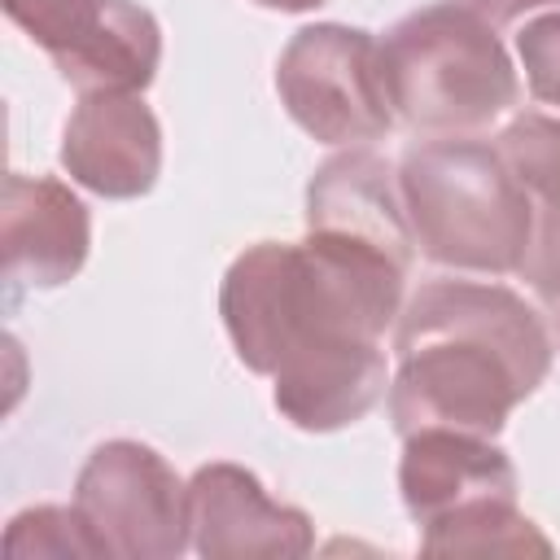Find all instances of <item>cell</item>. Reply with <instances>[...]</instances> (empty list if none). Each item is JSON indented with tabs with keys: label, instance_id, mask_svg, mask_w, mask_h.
I'll return each mask as SVG.
<instances>
[{
	"label": "cell",
	"instance_id": "16",
	"mask_svg": "<svg viewBox=\"0 0 560 560\" xmlns=\"http://www.w3.org/2000/svg\"><path fill=\"white\" fill-rule=\"evenodd\" d=\"M4 551L18 556V560H31V556H101L92 529L83 525L79 508H57V503H39V508H26L9 521L4 529Z\"/></svg>",
	"mask_w": 560,
	"mask_h": 560
},
{
	"label": "cell",
	"instance_id": "4",
	"mask_svg": "<svg viewBox=\"0 0 560 560\" xmlns=\"http://www.w3.org/2000/svg\"><path fill=\"white\" fill-rule=\"evenodd\" d=\"M394 118L424 136H477L516 105V70L494 26L459 0H438L381 39Z\"/></svg>",
	"mask_w": 560,
	"mask_h": 560
},
{
	"label": "cell",
	"instance_id": "1",
	"mask_svg": "<svg viewBox=\"0 0 560 560\" xmlns=\"http://www.w3.org/2000/svg\"><path fill=\"white\" fill-rule=\"evenodd\" d=\"M551 332L512 289L486 280H429L394 324L398 372L389 376L394 429H459L494 438L547 381Z\"/></svg>",
	"mask_w": 560,
	"mask_h": 560
},
{
	"label": "cell",
	"instance_id": "15",
	"mask_svg": "<svg viewBox=\"0 0 560 560\" xmlns=\"http://www.w3.org/2000/svg\"><path fill=\"white\" fill-rule=\"evenodd\" d=\"M494 144L529 197H538L542 206H560V118L534 109L516 114Z\"/></svg>",
	"mask_w": 560,
	"mask_h": 560
},
{
	"label": "cell",
	"instance_id": "13",
	"mask_svg": "<svg viewBox=\"0 0 560 560\" xmlns=\"http://www.w3.org/2000/svg\"><path fill=\"white\" fill-rule=\"evenodd\" d=\"M276 411L306 433H332L363 420L389 394V363L381 341H337L298 354L276 376Z\"/></svg>",
	"mask_w": 560,
	"mask_h": 560
},
{
	"label": "cell",
	"instance_id": "21",
	"mask_svg": "<svg viewBox=\"0 0 560 560\" xmlns=\"http://www.w3.org/2000/svg\"><path fill=\"white\" fill-rule=\"evenodd\" d=\"M547 311H551V332H556V346H560V302H547Z\"/></svg>",
	"mask_w": 560,
	"mask_h": 560
},
{
	"label": "cell",
	"instance_id": "20",
	"mask_svg": "<svg viewBox=\"0 0 560 560\" xmlns=\"http://www.w3.org/2000/svg\"><path fill=\"white\" fill-rule=\"evenodd\" d=\"M262 9H280V13H306V9H319L324 0H254Z\"/></svg>",
	"mask_w": 560,
	"mask_h": 560
},
{
	"label": "cell",
	"instance_id": "3",
	"mask_svg": "<svg viewBox=\"0 0 560 560\" xmlns=\"http://www.w3.org/2000/svg\"><path fill=\"white\" fill-rule=\"evenodd\" d=\"M398 188L416 249L451 271H521L534 201L503 162L499 144L477 136H433L402 153Z\"/></svg>",
	"mask_w": 560,
	"mask_h": 560
},
{
	"label": "cell",
	"instance_id": "12",
	"mask_svg": "<svg viewBox=\"0 0 560 560\" xmlns=\"http://www.w3.org/2000/svg\"><path fill=\"white\" fill-rule=\"evenodd\" d=\"M398 490L411 521L424 529L459 508L516 499V468L508 451H499L481 433L459 429H420L402 438Z\"/></svg>",
	"mask_w": 560,
	"mask_h": 560
},
{
	"label": "cell",
	"instance_id": "17",
	"mask_svg": "<svg viewBox=\"0 0 560 560\" xmlns=\"http://www.w3.org/2000/svg\"><path fill=\"white\" fill-rule=\"evenodd\" d=\"M516 57L525 66V83L542 105H560V9L538 13L516 35Z\"/></svg>",
	"mask_w": 560,
	"mask_h": 560
},
{
	"label": "cell",
	"instance_id": "19",
	"mask_svg": "<svg viewBox=\"0 0 560 560\" xmlns=\"http://www.w3.org/2000/svg\"><path fill=\"white\" fill-rule=\"evenodd\" d=\"M459 4L481 13L490 26H503V22H516V18H525L534 9H547V4H560V0H459Z\"/></svg>",
	"mask_w": 560,
	"mask_h": 560
},
{
	"label": "cell",
	"instance_id": "14",
	"mask_svg": "<svg viewBox=\"0 0 560 560\" xmlns=\"http://www.w3.org/2000/svg\"><path fill=\"white\" fill-rule=\"evenodd\" d=\"M420 551L424 556H551V542L516 508V499H490L424 525Z\"/></svg>",
	"mask_w": 560,
	"mask_h": 560
},
{
	"label": "cell",
	"instance_id": "9",
	"mask_svg": "<svg viewBox=\"0 0 560 560\" xmlns=\"http://www.w3.org/2000/svg\"><path fill=\"white\" fill-rule=\"evenodd\" d=\"M61 166L96 197H144L162 171V127L140 92H83L61 131Z\"/></svg>",
	"mask_w": 560,
	"mask_h": 560
},
{
	"label": "cell",
	"instance_id": "6",
	"mask_svg": "<svg viewBox=\"0 0 560 560\" xmlns=\"http://www.w3.org/2000/svg\"><path fill=\"white\" fill-rule=\"evenodd\" d=\"M74 508L105 560H171L192 542L188 481L144 442H101L79 477Z\"/></svg>",
	"mask_w": 560,
	"mask_h": 560
},
{
	"label": "cell",
	"instance_id": "10",
	"mask_svg": "<svg viewBox=\"0 0 560 560\" xmlns=\"http://www.w3.org/2000/svg\"><path fill=\"white\" fill-rule=\"evenodd\" d=\"M0 249L9 293L57 289L88 262L92 219L88 206L48 175H4L0 192Z\"/></svg>",
	"mask_w": 560,
	"mask_h": 560
},
{
	"label": "cell",
	"instance_id": "8",
	"mask_svg": "<svg viewBox=\"0 0 560 560\" xmlns=\"http://www.w3.org/2000/svg\"><path fill=\"white\" fill-rule=\"evenodd\" d=\"M192 551L206 560H289L315 547L311 516L280 503L241 464H201L188 477Z\"/></svg>",
	"mask_w": 560,
	"mask_h": 560
},
{
	"label": "cell",
	"instance_id": "5",
	"mask_svg": "<svg viewBox=\"0 0 560 560\" xmlns=\"http://www.w3.org/2000/svg\"><path fill=\"white\" fill-rule=\"evenodd\" d=\"M276 92L289 118L319 144L354 149L394 127L381 39L359 26H302L276 61Z\"/></svg>",
	"mask_w": 560,
	"mask_h": 560
},
{
	"label": "cell",
	"instance_id": "2",
	"mask_svg": "<svg viewBox=\"0 0 560 560\" xmlns=\"http://www.w3.org/2000/svg\"><path fill=\"white\" fill-rule=\"evenodd\" d=\"M402 262L381 249L306 232V241H258L232 258L219 315L236 359L276 376L298 354L337 341H381L402 311Z\"/></svg>",
	"mask_w": 560,
	"mask_h": 560
},
{
	"label": "cell",
	"instance_id": "18",
	"mask_svg": "<svg viewBox=\"0 0 560 560\" xmlns=\"http://www.w3.org/2000/svg\"><path fill=\"white\" fill-rule=\"evenodd\" d=\"M521 276L542 302H560V206L538 201L529 245L521 258Z\"/></svg>",
	"mask_w": 560,
	"mask_h": 560
},
{
	"label": "cell",
	"instance_id": "11",
	"mask_svg": "<svg viewBox=\"0 0 560 560\" xmlns=\"http://www.w3.org/2000/svg\"><path fill=\"white\" fill-rule=\"evenodd\" d=\"M306 232L368 245L411 267L416 236L407 223L398 166H389L363 144L328 158L306 184Z\"/></svg>",
	"mask_w": 560,
	"mask_h": 560
},
{
	"label": "cell",
	"instance_id": "7",
	"mask_svg": "<svg viewBox=\"0 0 560 560\" xmlns=\"http://www.w3.org/2000/svg\"><path fill=\"white\" fill-rule=\"evenodd\" d=\"M79 92H144L162 61V31L136 0H4Z\"/></svg>",
	"mask_w": 560,
	"mask_h": 560
}]
</instances>
